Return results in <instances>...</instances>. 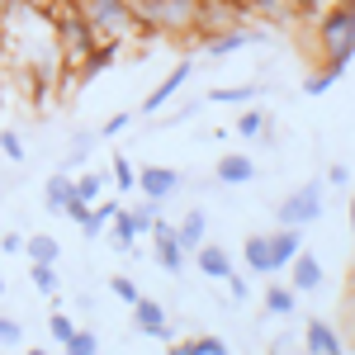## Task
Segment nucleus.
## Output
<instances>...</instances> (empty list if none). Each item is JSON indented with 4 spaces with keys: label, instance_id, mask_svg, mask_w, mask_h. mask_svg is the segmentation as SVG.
<instances>
[{
    "label": "nucleus",
    "instance_id": "obj_1",
    "mask_svg": "<svg viewBox=\"0 0 355 355\" xmlns=\"http://www.w3.org/2000/svg\"><path fill=\"white\" fill-rule=\"evenodd\" d=\"M318 48H322V67H331L336 76H346L355 57V10L351 5H331L318 15Z\"/></svg>",
    "mask_w": 355,
    "mask_h": 355
},
{
    "label": "nucleus",
    "instance_id": "obj_2",
    "mask_svg": "<svg viewBox=\"0 0 355 355\" xmlns=\"http://www.w3.org/2000/svg\"><path fill=\"white\" fill-rule=\"evenodd\" d=\"M81 15H85V24L95 28V38H110V43H128L137 33L152 38V28L133 15L128 0H81Z\"/></svg>",
    "mask_w": 355,
    "mask_h": 355
},
{
    "label": "nucleus",
    "instance_id": "obj_3",
    "mask_svg": "<svg viewBox=\"0 0 355 355\" xmlns=\"http://www.w3.org/2000/svg\"><path fill=\"white\" fill-rule=\"evenodd\" d=\"M318 218H322V185L318 180L289 190L279 199V209H275V223L279 227H308V223H318Z\"/></svg>",
    "mask_w": 355,
    "mask_h": 355
},
{
    "label": "nucleus",
    "instance_id": "obj_4",
    "mask_svg": "<svg viewBox=\"0 0 355 355\" xmlns=\"http://www.w3.org/2000/svg\"><path fill=\"white\" fill-rule=\"evenodd\" d=\"M180 185H185V175L171 171V166H142L137 171V194L142 199H171Z\"/></svg>",
    "mask_w": 355,
    "mask_h": 355
},
{
    "label": "nucleus",
    "instance_id": "obj_5",
    "mask_svg": "<svg viewBox=\"0 0 355 355\" xmlns=\"http://www.w3.org/2000/svg\"><path fill=\"white\" fill-rule=\"evenodd\" d=\"M152 242H157V266H162L166 275H180V270H185V256H190V251L175 242V227H171L166 218H157V227H152Z\"/></svg>",
    "mask_w": 355,
    "mask_h": 355
},
{
    "label": "nucleus",
    "instance_id": "obj_6",
    "mask_svg": "<svg viewBox=\"0 0 355 355\" xmlns=\"http://www.w3.org/2000/svg\"><path fill=\"white\" fill-rule=\"evenodd\" d=\"M256 43H266V28H227V33H214L209 43H204V53L209 57H232V53H242V48H256Z\"/></svg>",
    "mask_w": 355,
    "mask_h": 355
},
{
    "label": "nucleus",
    "instance_id": "obj_7",
    "mask_svg": "<svg viewBox=\"0 0 355 355\" xmlns=\"http://www.w3.org/2000/svg\"><path fill=\"white\" fill-rule=\"evenodd\" d=\"M284 270H289V289H294V294H313V289H322V279H327V275H322V261H318L313 251H299Z\"/></svg>",
    "mask_w": 355,
    "mask_h": 355
},
{
    "label": "nucleus",
    "instance_id": "obj_8",
    "mask_svg": "<svg viewBox=\"0 0 355 355\" xmlns=\"http://www.w3.org/2000/svg\"><path fill=\"white\" fill-rule=\"evenodd\" d=\"M133 322L142 336H152V341H171V318H166V308L157 299H137L133 303Z\"/></svg>",
    "mask_w": 355,
    "mask_h": 355
},
{
    "label": "nucleus",
    "instance_id": "obj_9",
    "mask_svg": "<svg viewBox=\"0 0 355 355\" xmlns=\"http://www.w3.org/2000/svg\"><path fill=\"white\" fill-rule=\"evenodd\" d=\"M190 71H194V62H175V67H171V76H166V81L157 85V90H152L147 100H142V114H162L166 105L175 100V90L190 81Z\"/></svg>",
    "mask_w": 355,
    "mask_h": 355
},
{
    "label": "nucleus",
    "instance_id": "obj_10",
    "mask_svg": "<svg viewBox=\"0 0 355 355\" xmlns=\"http://www.w3.org/2000/svg\"><path fill=\"white\" fill-rule=\"evenodd\" d=\"M123 53V43H110V38H100V43H95V48H90V53H85V62H81V71H76V81H95V76H100V71H110L114 67V57Z\"/></svg>",
    "mask_w": 355,
    "mask_h": 355
},
{
    "label": "nucleus",
    "instance_id": "obj_11",
    "mask_svg": "<svg viewBox=\"0 0 355 355\" xmlns=\"http://www.w3.org/2000/svg\"><path fill=\"white\" fill-rule=\"evenodd\" d=\"M299 251H303V227H275V232H270V261H275V270H284Z\"/></svg>",
    "mask_w": 355,
    "mask_h": 355
},
{
    "label": "nucleus",
    "instance_id": "obj_12",
    "mask_svg": "<svg viewBox=\"0 0 355 355\" xmlns=\"http://www.w3.org/2000/svg\"><path fill=\"white\" fill-rule=\"evenodd\" d=\"M114 214H119V199H105V194H100V199H95V204L85 209V218L76 223V227H81V237H85V242H90V237H100V232L110 227Z\"/></svg>",
    "mask_w": 355,
    "mask_h": 355
},
{
    "label": "nucleus",
    "instance_id": "obj_13",
    "mask_svg": "<svg viewBox=\"0 0 355 355\" xmlns=\"http://www.w3.org/2000/svg\"><path fill=\"white\" fill-rule=\"evenodd\" d=\"M303 346H308V355H346L341 336H336L327 322H308V331H303Z\"/></svg>",
    "mask_w": 355,
    "mask_h": 355
},
{
    "label": "nucleus",
    "instance_id": "obj_14",
    "mask_svg": "<svg viewBox=\"0 0 355 355\" xmlns=\"http://www.w3.org/2000/svg\"><path fill=\"white\" fill-rule=\"evenodd\" d=\"M246 180H256V162L246 152H227L218 162V185H246Z\"/></svg>",
    "mask_w": 355,
    "mask_h": 355
},
{
    "label": "nucleus",
    "instance_id": "obj_15",
    "mask_svg": "<svg viewBox=\"0 0 355 355\" xmlns=\"http://www.w3.org/2000/svg\"><path fill=\"white\" fill-rule=\"evenodd\" d=\"M194 256H199V275H209V279H227V275L237 270V266H232V256H227V251H223V246H194Z\"/></svg>",
    "mask_w": 355,
    "mask_h": 355
},
{
    "label": "nucleus",
    "instance_id": "obj_16",
    "mask_svg": "<svg viewBox=\"0 0 355 355\" xmlns=\"http://www.w3.org/2000/svg\"><path fill=\"white\" fill-rule=\"evenodd\" d=\"M242 256H246V270H251V275H275V261H270V237H266V232L246 237Z\"/></svg>",
    "mask_w": 355,
    "mask_h": 355
},
{
    "label": "nucleus",
    "instance_id": "obj_17",
    "mask_svg": "<svg viewBox=\"0 0 355 355\" xmlns=\"http://www.w3.org/2000/svg\"><path fill=\"white\" fill-rule=\"evenodd\" d=\"M204 237H209V214L204 209H190L185 223L175 227V242L185 246V251H194V246H204Z\"/></svg>",
    "mask_w": 355,
    "mask_h": 355
},
{
    "label": "nucleus",
    "instance_id": "obj_18",
    "mask_svg": "<svg viewBox=\"0 0 355 355\" xmlns=\"http://www.w3.org/2000/svg\"><path fill=\"white\" fill-rule=\"evenodd\" d=\"M76 199L71 190V171H62V175H48V190H43V204H48V214H67V204Z\"/></svg>",
    "mask_w": 355,
    "mask_h": 355
},
{
    "label": "nucleus",
    "instance_id": "obj_19",
    "mask_svg": "<svg viewBox=\"0 0 355 355\" xmlns=\"http://www.w3.org/2000/svg\"><path fill=\"white\" fill-rule=\"evenodd\" d=\"M24 256H28V266H57L62 246H57V237L38 232V237H24Z\"/></svg>",
    "mask_w": 355,
    "mask_h": 355
},
{
    "label": "nucleus",
    "instance_id": "obj_20",
    "mask_svg": "<svg viewBox=\"0 0 355 355\" xmlns=\"http://www.w3.org/2000/svg\"><path fill=\"white\" fill-rule=\"evenodd\" d=\"M261 303H266V313H270V318H289V313L299 308V294H294L289 284H270V289L261 294Z\"/></svg>",
    "mask_w": 355,
    "mask_h": 355
},
{
    "label": "nucleus",
    "instance_id": "obj_21",
    "mask_svg": "<svg viewBox=\"0 0 355 355\" xmlns=\"http://www.w3.org/2000/svg\"><path fill=\"white\" fill-rule=\"evenodd\" d=\"M256 95H261V85L246 81V85H218V90H209L204 100H209V105H246V100H256Z\"/></svg>",
    "mask_w": 355,
    "mask_h": 355
},
{
    "label": "nucleus",
    "instance_id": "obj_22",
    "mask_svg": "<svg viewBox=\"0 0 355 355\" xmlns=\"http://www.w3.org/2000/svg\"><path fill=\"white\" fill-rule=\"evenodd\" d=\"M128 218H133L137 237H152V227H157V218H162V199H142L137 209H128Z\"/></svg>",
    "mask_w": 355,
    "mask_h": 355
},
{
    "label": "nucleus",
    "instance_id": "obj_23",
    "mask_svg": "<svg viewBox=\"0 0 355 355\" xmlns=\"http://www.w3.org/2000/svg\"><path fill=\"white\" fill-rule=\"evenodd\" d=\"M110 180H114V190H119V194H133V190H137V166L128 162L123 152L114 157V166H110Z\"/></svg>",
    "mask_w": 355,
    "mask_h": 355
},
{
    "label": "nucleus",
    "instance_id": "obj_24",
    "mask_svg": "<svg viewBox=\"0 0 355 355\" xmlns=\"http://www.w3.org/2000/svg\"><path fill=\"white\" fill-rule=\"evenodd\" d=\"M110 232H114V242H119V251H133V246H137L133 218H128V209H123V204H119V214L110 218Z\"/></svg>",
    "mask_w": 355,
    "mask_h": 355
},
{
    "label": "nucleus",
    "instance_id": "obj_25",
    "mask_svg": "<svg viewBox=\"0 0 355 355\" xmlns=\"http://www.w3.org/2000/svg\"><path fill=\"white\" fill-rule=\"evenodd\" d=\"M266 133H275V128H270V114L246 110L242 119H237V137H261V142H266Z\"/></svg>",
    "mask_w": 355,
    "mask_h": 355
},
{
    "label": "nucleus",
    "instance_id": "obj_26",
    "mask_svg": "<svg viewBox=\"0 0 355 355\" xmlns=\"http://www.w3.org/2000/svg\"><path fill=\"white\" fill-rule=\"evenodd\" d=\"M71 190H76L81 204H95V199L105 194V175H90V171H85V175H71Z\"/></svg>",
    "mask_w": 355,
    "mask_h": 355
},
{
    "label": "nucleus",
    "instance_id": "obj_27",
    "mask_svg": "<svg viewBox=\"0 0 355 355\" xmlns=\"http://www.w3.org/2000/svg\"><path fill=\"white\" fill-rule=\"evenodd\" d=\"M336 81H341V76H336L331 67H318V71H308V76H303V95H327Z\"/></svg>",
    "mask_w": 355,
    "mask_h": 355
},
{
    "label": "nucleus",
    "instance_id": "obj_28",
    "mask_svg": "<svg viewBox=\"0 0 355 355\" xmlns=\"http://www.w3.org/2000/svg\"><path fill=\"white\" fill-rule=\"evenodd\" d=\"M33 289H38V294H48V299H57V294H62V279H57V270L53 266H33Z\"/></svg>",
    "mask_w": 355,
    "mask_h": 355
},
{
    "label": "nucleus",
    "instance_id": "obj_29",
    "mask_svg": "<svg viewBox=\"0 0 355 355\" xmlns=\"http://www.w3.org/2000/svg\"><path fill=\"white\" fill-rule=\"evenodd\" d=\"M95 142H100V133H76V142H71V152H67V171H76V166L95 152Z\"/></svg>",
    "mask_w": 355,
    "mask_h": 355
},
{
    "label": "nucleus",
    "instance_id": "obj_30",
    "mask_svg": "<svg viewBox=\"0 0 355 355\" xmlns=\"http://www.w3.org/2000/svg\"><path fill=\"white\" fill-rule=\"evenodd\" d=\"M48 336H53L57 346H67V341H71V336H76V322H71V318H67V313H62V308H57L53 318H48Z\"/></svg>",
    "mask_w": 355,
    "mask_h": 355
},
{
    "label": "nucleus",
    "instance_id": "obj_31",
    "mask_svg": "<svg viewBox=\"0 0 355 355\" xmlns=\"http://www.w3.org/2000/svg\"><path fill=\"white\" fill-rule=\"evenodd\" d=\"M67 355H100V336H95V331H81V327H76V336L67 341Z\"/></svg>",
    "mask_w": 355,
    "mask_h": 355
},
{
    "label": "nucleus",
    "instance_id": "obj_32",
    "mask_svg": "<svg viewBox=\"0 0 355 355\" xmlns=\"http://www.w3.org/2000/svg\"><path fill=\"white\" fill-rule=\"evenodd\" d=\"M110 294H114L119 303H128V308H133V303L142 299V294H137V284L128 279V275H114V279H110Z\"/></svg>",
    "mask_w": 355,
    "mask_h": 355
},
{
    "label": "nucleus",
    "instance_id": "obj_33",
    "mask_svg": "<svg viewBox=\"0 0 355 355\" xmlns=\"http://www.w3.org/2000/svg\"><path fill=\"white\" fill-rule=\"evenodd\" d=\"M0 346H24V327L15 318H0Z\"/></svg>",
    "mask_w": 355,
    "mask_h": 355
},
{
    "label": "nucleus",
    "instance_id": "obj_34",
    "mask_svg": "<svg viewBox=\"0 0 355 355\" xmlns=\"http://www.w3.org/2000/svg\"><path fill=\"white\" fill-rule=\"evenodd\" d=\"M0 152H5L10 162H24V142H19V133L5 128V133H0Z\"/></svg>",
    "mask_w": 355,
    "mask_h": 355
},
{
    "label": "nucleus",
    "instance_id": "obj_35",
    "mask_svg": "<svg viewBox=\"0 0 355 355\" xmlns=\"http://www.w3.org/2000/svg\"><path fill=\"white\" fill-rule=\"evenodd\" d=\"M194 351L199 355H227V341L223 336H194Z\"/></svg>",
    "mask_w": 355,
    "mask_h": 355
},
{
    "label": "nucleus",
    "instance_id": "obj_36",
    "mask_svg": "<svg viewBox=\"0 0 355 355\" xmlns=\"http://www.w3.org/2000/svg\"><path fill=\"white\" fill-rule=\"evenodd\" d=\"M223 284H227V289H232V299H237V303H246V299H251V279H242V275H237V270L227 275V279H223Z\"/></svg>",
    "mask_w": 355,
    "mask_h": 355
},
{
    "label": "nucleus",
    "instance_id": "obj_37",
    "mask_svg": "<svg viewBox=\"0 0 355 355\" xmlns=\"http://www.w3.org/2000/svg\"><path fill=\"white\" fill-rule=\"evenodd\" d=\"M0 251H5V256H24V237H19V232H5V237H0Z\"/></svg>",
    "mask_w": 355,
    "mask_h": 355
},
{
    "label": "nucleus",
    "instance_id": "obj_38",
    "mask_svg": "<svg viewBox=\"0 0 355 355\" xmlns=\"http://www.w3.org/2000/svg\"><path fill=\"white\" fill-rule=\"evenodd\" d=\"M123 128H128V114H110L105 128H100V137H114V133H123Z\"/></svg>",
    "mask_w": 355,
    "mask_h": 355
},
{
    "label": "nucleus",
    "instance_id": "obj_39",
    "mask_svg": "<svg viewBox=\"0 0 355 355\" xmlns=\"http://www.w3.org/2000/svg\"><path fill=\"white\" fill-rule=\"evenodd\" d=\"M327 185H336V190H341V185H351V166H341V162H336V166L327 171Z\"/></svg>",
    "mask_w": 355,
    "mask_h": 355
},
{
    "label": "nucleus",
    "instance_id": "obj_40",
    "mask_svg": "<svg viewBox=\"0 0 355 355\" xmlns=\"http://www.w3.org/2000/svg\"><path fill=\"white\" fill-rule=\"evenodd\" d=\"M19 5H28V10H48V0H0V15H10V10H19Z\"/></svg>",
    "mask_w": 355,
    "mask_h": 355
},
{
    "label": "nucleus",
    "instance_id": "obj_41",
    "mask_svg": "<svg viewBox=\"0 0 355 355\" xmlns=\"http://www.w3.org/2000/svg\"><path fill=\"white\" fill-rule=\"evenodd\" d=\"M166 355H190V346H185V341H171V346H166Z\"/></svg>",
    "mask_w": 355,
    "mask_h": 355
},
{
    "label": "nucleus",
    "instance_id": "obj_42",
    "mask_svg": "<svg viewBox=\"0 0 355 355\" xmlns=\"http://www.w3.org/2000/svg\"><path fill=\"white\" fill-rule=\"evenodd\" d=\"M0 81H5V38H0Z\"/></svg>",
    "mask_w": 355,
    "mask_h": 355
},
{
    "label": "nucleus",
    "instance_id": "obj_43",
    "mask_svg": "<svg viewBox=\"0 0 355 355\" xmlns=\"http://www.w3.org/2000/svg\"><path fill=\"white\" fill-rule=\"evenodd\" d=\"M28 355H48V351H43V346H28Z\"/></svg>",
    "mask_w": 355,
    "mask_h": 355
},
{
    "label": "nucleus",
    "instance_id": "obj_44",
    "mask_svg": "<svg viewBox=\"0 0 355 355\" xmlns=\"http://www.w3.org/2000/svg\"><path fill=\"white\" fill-rule=\"evenodd\" d=\"M351 227H355V194H351Z\"/></svg>",
    "mask_w": 355,
    "mask_h": 355
},
{
    "label": "nucleus",
    "instance_id": "obj_45",
    "mask_svg": "<svg viewBox=\"0 0 355 355\" xmlns=\"http://www.w3.org/2000/svg\"><path fill=\"white\" fill-rule=\"evenodd\" d=\"M341 5H351V10H355V0H341Z\"/></svg>",
    "mask_w": 355,
    "mask_h": 355
},
{
    "label": "nucleus",
    "instance_id": "obj_46",
    "mask_svg": "<svg viewBox=\"0 0 355 355\" xmlns=\"http://www.w3.org/2000/svg\"><path fill=\"white\" fill-rule=\"evenodd\" d=\"M0 294H5V279H0Z\"/></svg>",
    "mask_w": 355,
    "mask_h": 355
},
{
    "label": "nucleus",
    "instance_id": "obj_47",
    "mask_svg": "<svg viewBox=\"0 0 355 355\" xmlns=\"http://www.w3.org/2000/svg\"><path fill=\"white\" fill-rule=\"evenodd\" d=\"M0 110H5V95H0Z\"/></svg>",
    "mask_w": 355,
    "mask_h": 355
}]
</instances>
